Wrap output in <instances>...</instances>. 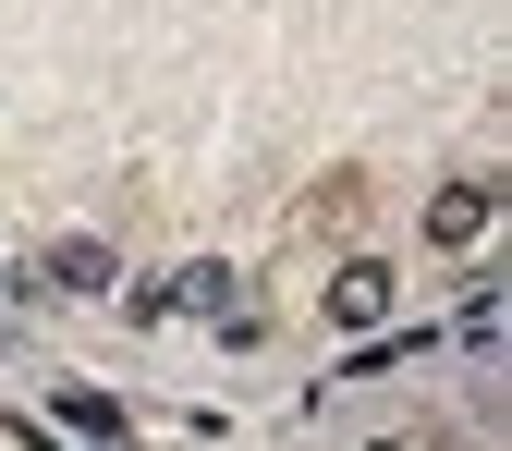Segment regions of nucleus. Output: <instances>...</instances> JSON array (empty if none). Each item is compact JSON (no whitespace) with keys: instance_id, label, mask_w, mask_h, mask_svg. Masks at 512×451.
Here are the masks:
<instances>
[{"instance_id":"1","label":"nucleus","mask_w":512,"mask_h":451,"mask_svg":"<svg viewBox=\"0 0 512 451\" xmlns=\"http://www.w3.org/2000/svg\"><path fill=\"white\" fill-rule=\"evenodd\" d=\"M330 317H342V330H378V317H391V269H342L330 281Z\"/></svg>"},{"instance_id":"2","label":"nucleus","mask_w":512,"mask_h":451,"mask_svg":"<svg viewBox=\"0 0 512 451\" xmlns=\"http://www.w3.org/2000/svg\"><path fill=\"white\" fill-rule=\"evenodd\" d=\"M427 232H439V244H476V232H488V183H452V196L427 208Z\"/></svg>"},{"instance_id":"3","label":"nucleus","mask_w":512,"mask_h":451,"mask_svg":"<svg viewBox=\"0 0 512 451\" xmlns=\"http://www.w3.org/2000/svg\"><path fill=\"white\" fill-rule=\"evenodd\" d=\"M49 281H61V293H98V281H110V244H61Z\"/></svg>"},{"instance_id":"4","label":"nucleus","mask_w":512,"mask_h":451,"mask_svg":"<svg viewBox=\"0 0 512 451\" xmlns=\"http://www.w3.org/2000/svg\"><path fill=\"white\" fill-rule=\"evenodd\" d=\"M61 427H86V439H122V415H110V391H61Z\"/></svg>"}]
</instances>
